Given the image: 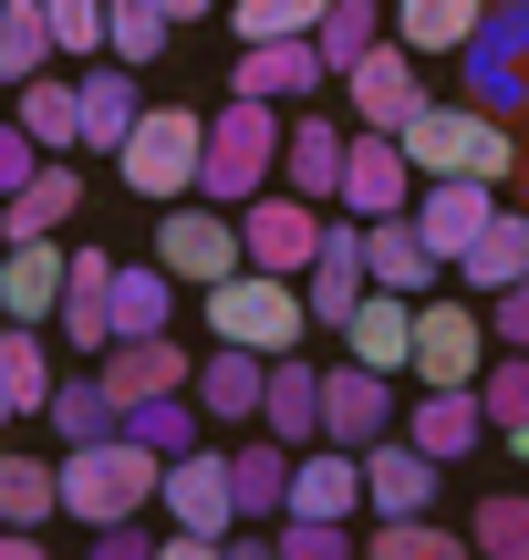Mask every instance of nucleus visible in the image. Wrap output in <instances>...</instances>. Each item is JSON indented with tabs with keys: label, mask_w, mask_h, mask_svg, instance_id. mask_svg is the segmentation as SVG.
<instances>
[{
	"label": "nucleus",
	"mask_w": 529,
	"mask_h": 560,
	"mask_svg": "<svg viewBox=\"0 0 529 560\" xmlns=\"http://www.w3.org/2000/svg\"><path fill=\"white\" fill-rule=\"evenodd\" d=\"M395 145H405L415 177H489V187L519 177V136L489 115V104H436L426 94L405 125H395Z\"/></svg>",
	"instance_id": "nucleus-1"
},
{
	"label": "nucleus",
	"mask_w": 529,
	"mask_h": 560,
	"mask_svg": "<svg viewBox=\"0 0 529 560\" xmlns=\"http://www.w3.org/2000/svg\"><path fill=\"white\" fill-rule=\"evenodd\" d=\"M156 446H136L115 425V436H83V446H62V520H83V529H104V520H136L145 499H156Z\"/></svg>",
	"instance_id": "nucleus-2"
},
{
	"label": "nucleus",
	"mask_w": 529,
	"mask_h": 560,
	"mask_svg": "<svg viewBox=\"0 0 529 560\" xmlns=\"http://www.w3.org/2000/svg\"><path fill=\"white\" fill-rule=\"evenodd\" d=\"M270 177H281V104L228 94L219 115H208V145H198V198L239 208V198H260Z\"/></svg>",
	"instance_id": "nucleus-3"
},
{
	"label": "nucleus",
	"mask_w": 529,
	"mask_h": 560,
	"mask_svg": "<svg viewBox=\"0 0 529 560\" xmlns=\"http://www.w3.org/2000/svg\"><path fill=\"white\" fill-rule=\"evenodd\" d=\"M198 145H208V115L198 104H145L136 125H125V145H115V166H125V187L136 198H198Z\"/></svg>",
	"instance_id": "nucleus-4"
},
{
	"label": "nucleus",
	"mask_w": 529,
	"mask_h": 560,
	"mask_svg": "<svg viewBox=\"0 0 529 560\" xmlns=\"http://www.w3.org/2000/svg\"><path fill=\"white\" fill-rule=\"evenodd\" d=\"M208 332L219 342H249V353H291V342L311 332V312H302V280H281V270H228V280H208Z\"/></svg>",
	"instance_id": "nucleus-5"
},
{
	"label": "nucleus",
	"mask_w": 529,
	"mask_h": 560,
	"mask_svg": "<svg viewBox=\"0 0 529 560\" xmlns=\"http://www.w3.org/2000/svg\"><path fill=\"white\" fill-rule=\"evenodd\" d=\"M457 52H468V94L489 104V115L529 104V0H489L478 32L457 42Z\"/></svg>",
	"instance_id": "nucleus-6"
},
{
	"label": "nucleus",
	"mask_w": 529,
	"mask_h": 560,
	"mask_svg": "<svg viewBox=\"0 0 529 560\" xmlns=\"http://www.w3.org/2000/svg\"><path fill=\"white\" fill-rule=\"evenodd\" d=\"M156 270L166 280H228L239 270V219L219 198H166V229H156Z\"/></svg>",
	"instance_id": "nucleus-7"
},
{
	"label": "nucleus",
	"mask_w": 529,
	"mask_h": 560,
	"mask_svg": "<svg viewBox=\"0 0 529 560\" xmlns=\"http://www.w3.org/2000/svg\"><path fill=\"white\" fill-rule=\"evenodd\" d=\"M311 249H322V219H311V198H291V187H260V198H239V260L249 270H281L302 280Z\"/></svg>",
	"instance_id": "nucleus-8"
},
{
	"label": "nucleus",
	"mask_w": 529,
	"mask_h": 560,
	"mask_svg": "<svg viewBox=\"0 0 529 560\" xmlns=\"http://www.w3.org/2000/svg\"><path fill=\"white\" fill-rule=\"evenodd\" d=\"M478 363H489V322H478V301H415L405 374L415 384H478Z\"/></svg>",
	"instance_id": "nucleus-9"
},
{
	"label": "nucleus",
	"mask_w": 529,
	"mask_h": 560,
	"mask_svg": "<svg viewBox=\"0 0 529 560\" xmlns=\"http://www.w3.org/2000/svg\"><path fill=\"white\" fill-rule=\"evenodd\" d=\"M374 436H395V374H374V363H332L322 374V446H353L364 457Z\"/></svg>",
	"instance_id": "nucleus-10"
},
{
	"label": "nucleus",
	"mask_w": 529,
	"mask_h": 560,
	"mask_svg": "<svg viewBox=\"0 0 529 560\" xmlns=\"http://www.w3.org/2000/svg\"><path fill=\"white\" fill-rule=\"evenodd\" d=\"M405 219H415V240H426L436 260H457V249L498 219V187H489V177H415Z\"/></svg>",
	"instance_id": "nucleus-11"
},
{
	"label": "nucleus",
	"mask_w": 529,
	"mask_h": 560,
	"mask_svg": "<svg viewBox=\"0 0 529 560\" xmlns=\"http://www.w3.org/2000/svg\"><path fill=\"white\" fill-rule=\"evenodd\" d=\"M332 198H343L353 219H395V208L415 198V166H405V145H395L385 125L343 136V187H332Z\"/></svg>",
	"instance_id": "nucleus-12"
},
{
	"label": "nucleus",
	"mask_w": 529,
	"mask_h": 560,
	"mask_svg": "<svg viewBox=\"0 0 529 560\" xmlns=\"http://www.w3.org/2000/svg\"><path fill=\"white\" fill-rule=\"evenodd\" d=\"M415 62H426V52H405L395 32L374 42V52H353V62H343V83H353V115L395 136V125H405L415 104H426V73H415Z\"/></svg>",
	"instance_id": "nucleus-13"
},
{
	"label": "nucleus",
	"mask_w": 529,
	"mask_h": 560,
	"mask_svg": "<svg viewBox=\"0 0 529 560\" xmlns=\"http://www.w3.org/2000/svg\"><path fill=\"white\" fill-rule=\"evenodd\" d=\"M281 509L291 520H353L364 509V457L353 446H291V488H281Z\"/></svg>",
	"instance_id": "nucleus-14"
},
{
	"label": "nucleus",
	"mask_w": 529,
	"mask_h": 560,
	"mask_svg": "<svg viewBox=\"0 0 529 560\" xmlns=\"http://www.w3.org/2000/svg\"><path fill=\"white\" fill-rule=\"evenodd\" d=\"M62 342L73 353H104L115 342V260L104 249H62V301H52Z\"/></svg>",
	"instance_id": "nucleus-15"
},
{
	"label": "nucleus",
	"mask_w": 529,
	"mask_h": 560,
	"mask_svg": "<svg viewBox=\"0 0 529 560\" xmlns=\"http://www.w3.org/2000/svg\"><path fill=\"white\" fill-rule=\"evenodd\" d=\"M260 384H270V353H249V342H219L208 363H187V395L208 425H260Z\"/></svg>",
	"instance_id": "nucleus-16"
},
{
	"label": "nucleus",
	"mask_w": 529,
	"mask_h": 560,
	"mask_svg": "<svg viewBox=\"0 0 529 560\" xmlns=\"http://www.w3.org/2000/svg\"><path fill=\"white\" fill-rule=\"evenodd\" d=\"M73 208H83V177H73V156H42L32 177L0 198V240H62L73 229Z\"/></svg>",
	"instance_id": "nucleus-17"
},
{
	"label": "nucleus",
	"mask_w": 529,
	"mask_h": 560,
	"mask_svg": "<svg viewBox=\"0 0 529 560\" xmlns=\"http://www.w3.org/2000/svg\"><path fill=\"white\" fill-rule=\"evenodd\" d=\"M478 436H489L478 384H426V395L405 405V446H426L436 467H447V457H478Z\"/></svg>",
	"instance_id": "nucleus-18"
},
{
	"label": "nucleus",
	"mask_w": 529,
	"mask_h": 560,
	"mask_svg": "<svg viewBox=\"0 0 529 560\" xmlns=\"http://www.w3.org/2000/svg\"><path fill=\"white\" fill-rule=\"evenodd\" d=\"M94 374H104V395H115V405H136V395H177V384H187V342H177V332H115Z\"/></svg>",
	"instance_id": "nucleus-19"
},
{
	"label": "nucleus",
	"mask_w": 529,
	"mask_h": 560,
	"mask_svg": "<svg viewBox=\"0 0 529 560\" xmlns=\"http://www.w3.org/2000/svg\"><path fill=\"white\" fill-rule=\"evenodd\" d=\"M136 115H145V104H136V62L104 52V73H83V83H73V145H83V156H115Z\"/></svg>",
	"instance_id": "nucleus-20"
},
{
	"label": "nucleus",
	"mask_w": 529,
	"mask_h": 560,
	"mask_svg": "<svg viewBox=\"0 0 529 560\" xmlns=\"http://www.w3.org/2000/svg\"><path fill=\"white\" fill-rule=\"evenodd\" d=\"M332 62L311 52V32H281V42H239V73H228V94H260V104H291L311 94Z\"/></svg>",
	"instance_id": "nucleus-21"
},
{
	"label": "nucleus",
	"mask_w": 529,
	"mask_h": 560,
	"mask_svg": "<svg viewBox=\"0 0 529 560\" xmlns=\"http://www.w3.org/2000/svg\"><path fill=\"white\" fill-rule=\"evenodd\" d=\"M260 436H281V446H311V436H322V374L302 363V342H291V353H270V384H260Z\"/></svg>",
	"instance_id": "nucleus-22"
},
{
	"label": "nucleus",
	"mask_w": 529,
	"mask_h": 560,
	"mask_svg": "<svg viewBox=\"0 0 529 560\" xmlns=\"http://www.w3.org/2000/svg\"><path fill=\"white\" fill-rule=\"evenodd\" d=\"M302 280H311V291H302V312L343 332V312L374 291V280H364V229H332V219H322V249H311V270H302Z\"/></svg>",
	"instance_id": "nucleus-23"
},
{
	"label": "nucleus",
	"mask_w": 529,
	"mask_h": 560,
	"mask_svg": "<svg viewBox=\"0 0 529 560\" xmlns=\"http://www.w3.org/2000/svg\"><path fill=\"white\" fill-rule=\"evenodd\" d=\"M405 342H415V291H364L343 312V353L374 374H405Z\"/></svg>",
	"instance_id": "nucleus-24"
},
{
	"label": "nucleus",
	"mask_w": 529,
	"mask_h": 560,
	"mask_svg": "<svg viewBox=\"0 0 529 560\" xmlns=\"http://www.w3.org/2000/svg\"><path fill=\"white\" fill-rule=\"evenodd\" d=\"M364 509H374V520L436 509V457H426V446H395V436H374V446H364Z\"/></svg>",
	"instance_id": "nucleus-25"
},
{
	"label": "nucleus",
	"mask_w": 529,
	"mask_h": 560,
	"mask_svg": "<svg viewBox=\"0 0 529 560\" xmlns=\"http://www.w3.org/2000/svg\"><path fill=\"white\" fill-rule=\"evenodd\" d=\"M156 499L177 509V529H228V457H208V446H177V457L156 467Z\"/></svg>",
	"instance_id": "nucleus-26"
},
{
	"label": "nucleus",
	"mask_w": 529,
	"mask_h": 560,
	"mask_svg": "<svg viewBox=\"0 0 529 560\" xmlns=\"http://www.w3.org/2000/svg\"><path fill=\"white\" fill-rule=\"evenodd\" d=\"M62 301V240H0V322H52Z\"/></svg>",
	"instance_id": "nucleus-27"
},
{
	"label": "nucleus",
	"mask_w": 529,
	"mask_h": 560,
	"mask_svg": "<svg viewBox=\"0 0 529 560\" xmlns=\"http://www.w3.org/2000/svg\"><path fill=\"white\" fill-rule=\"evenodd\" d=\"M447 270L468 280V301H489V291H509V280H529V208H498V219L478 229Z\"/></svg>",
	"instance_id": "nucleus-28"
},
{
	"label": "nucleus",
	"mask_w": 529,
	"mask_h": 560,
	"mask_svg": "<svg viewBox=\"0 0 529 560\" xmlns=\"http://www.w3.org/2000/svg\"><path fill=\"white\" fill-rule=\"evenodd\" d=\"M436 270H447V260L415 240L405 208H395V219H364V280H374V291H436Z\"/></svg>",
	"instance_id": "nucleus-29"
},
{
	"label": "nucleus",
	"mask_w": 529,
	"mask_h": 560,
	"mask_svg": "<svg viewBox=\"0 0 529 560\" xmlns=\"http://www.w3.org/2000/svg\"><path fill=\"white\" fill-rule=\"evenodd\" d=\"M281 187H291V198H311V208H322L332 187H343V136H332L322 115L281 125Z\"/></svg>",
	"instance_id": "nucleus-30"
},
{
	"label": "nucleus",
	"mask_w": 529,
	"mask_h": 560,
	"mask_svg": "<svg viewBox=\"0 0 529 560\" xmlns=\"http://www.w3.org/2000/svg\"><path fill=\"white\" fill-rule=\"evenodd\" d=\"M11 125L42 145V156H73V73H52V62H42L32 83H11Z\"/></svg>",
	"instance_id": "nucleus-31"
},
{
	"label": "nucleus",
	"mask_w": 529,
	"mask_h": 560,
	"mask_svg": "<svg viewBox=\"0 0 529 560\" xmlns=\"http://www.w3.org/2000/svg\"><path fill=\"white\" fill-rule=\"evenodd\" d=\"M281 488H291V446H281V436L228 446V520H260V509H281Z\"/></svg>",
	"instance_id": "nucleus-32"
},
{
	"label": "nucleus",
	"mask_w": 529,
	"mask_h": 560,
	"mask_svg": "<svg viewBox=\"0 0 529 560\" xmlns=\"http://www.w3.org/2000/svg\"><path fill=\"white\" fill-rule=\"evenodd\" d=\"M42 416L62 425V446H83V436H115V425H125V405L104 395V374H52V395H42Z\"/></svg>",
	"instance_id": "nucleus-33"
},
{
	"label": "nucleus",
	"mask_w": 529,
	"mask_h": 560,
	"mask_svg": "<svg viewBox=\"0 0 529 560\" xmlns=\"http://www.w3.org/2000/svg\"><path fill=\"white\" fill-rule=\"evenodd\" d=\"M478 11H489V0H395V42H405V52H457V42L478 32Z\"/></svg>",
	"instance_id": "nucleus-34"
},
{
	"label": "nucleus",
	"mask_w": 529,
	"mask_h": 560,
	"mask_svg": "<svg viewBox=\"0 0 529 560\" xmlns=\"http://www.w3.org/2000/svg\"><path fill=\"white\" fill-rule=\"evenodd\" d=\"M0 395H11V416H42V395H52L42 322H0Z\"/></svg>",
	"instance_id": "nucleus-35"
},
{
	"label": "nucleus",
	"mask_w": 529,
	"mask_h": 560,
	"mask_svg": "<svg viewBox=\"0 0 529 560\" xmlns=\"http://www.w3.org/2000/svg\"><path fill=\"white\" fill-rule=\"evenodd\" d=\"M166 32H177V11H166V0H104V52L136 62V73L166 52Z\"/></svg>",
	"instance_id": "nucleus-36"
},
{
	"label": "nucleus",
	"mask_w": 529,
	"mask_h": 560,
	"mask_svg": "<svg viewBox=\"0 0 529 560\" xmlns=\"http://www.w3.org/2000/svg\"><path fill=\"white\" fill-rule=\"evenodd\" d=\"M198 395H187V384H177V395H136V405H125V436H136V446H156V457H177V446H198Z\"/></svg>",
	"instance_id": "nucleus-37"
},
{
	"label": "nucleus",
	"mask_w": 529,
	"mask_h": 560,
	"mask_svg": "<svg viewBox=\"0 0 529 560\" xmlns=\"http://www.w3.org/2000/svg\"><path fill=\"white\" fill-rule=\"evenodd\" d=\"M62 509V467L52 457H0V520L11 529H42Z\"/></svg>",
	"instance_id": "nucleus-38"
},
{
	"label": "nucleus",
	"mask_w": 529,
	"mask_h": 560,
	"mask_svg": "<svg viewBox=\"0 0 529 560\" xmlns=\"http://www.w3.org/2000/svg\"><path fill=\"white\" fill-rule=\"evenodd\" d=\"M385 42V0H322V21H311V52L343 73L353 52H374Z\"/></svg>",
	"instance_id": "nucleus-39"
},
{
	"label": "nucleus",
	"mask_w": 529,
	"mask_h": 560,
	"mask_svg": "<svg viewBox=\"0 0 529 560\" xmlns=\"http://www.w3.org/2000/svg\"><path fill=\"white\" fill-rule=\"evenodd\" d=\"M42 62H52V21H42V0H0V83H32Z\"/></svg>",
	"instance_id": "nucleus-40"
},
{
	"label": "nucleus",
	"mask_w": 529,
	"mask_h": 560,
	"mask_svg": "<svg viewBox=\"0 0 529 560\" xmlns=\"http://www.w3.org/2000/svg\"><path fill=\"white\" fill-rule=\"evenodd\" d=\"M468 540H478V550H498V560H529V488H478Z\"/></svg>",
	"instance_id": "nucleus-41"
},
{
	"label": "nucleus",
	"mask_w": 529,
	"mask_h": 560,
	"mask_svg": "<svg viewBox=\"0 0 529 560\" xmlns=\"http://www.w3.org/2000/svg\"><path fill=\"white\" fill-rule=\"evenodd\" d=\"M115 332H166V270L115 260Z\"/></svg>",
	"instance_id": "nucleus-42"
},
{
	"label": "nucleus",
	"mask_w": 529,
	"mask_h": 560,
	"mask_svg": "<svg viewBox=\"0 0 529 560\" xmlns=\"http://www.w3.org/2000/svg\"><path fill=\"white\" fill-rule=\"evenodd\" d=\"M374 560H447L457 550V529H436L426 509H405V520H374V540H364Z\"/></svg>",
	"instance_id": "nucleus-43"
},
{
	"label": "nucleus",
	"mask_w": 529,
	"mask_h": 560,
	"mask_svg": "<svg viewBox=\"0 0 529 560\" xmlns=\"http://www.w3.org/2000/svg\"><path fill=\"white\" fill-rule=\"evenodd\" d=\"M219 11H228V32H239V42H281V32H311L322 0H219Z\"/></svg>",
	"instance_id": "nucleus-44"
},
{
	"label": "nucleus",
	"mask_w": 529,
	"mask_h": 560,
	"mask_svg": "<svg viewBox=\"0 0 529 560\" xmlns=\"http://www.w3.org/2000/svg\"><path fill=\"white\" fill-rule=\"evenodd\" d=\"M42 21H52V52H104V0H42Z\"/></svg>",
	"instance_id": "nucleus-45"
},
{
	"label": "nucleus",
	"mask_w": 529,
	"mask_h": 560,
	"mask_svg": "<svg viewBox=\"0 0 529 560\" xmlns=\"http://www.w3.org/2000/svg\"><path fill=\"white\" fill-rule=\"evenodd\" d=\"M478 405H489V425H519L529 416V353L489 363V374H478Z\"/></svg>",
	"instance_id": "nucleus-46"
},
{
	"label": "nucleus",
	"mask_w": 529,
	"mask_h": 560,
	"mask_svg": "<svg viewBox=\"0 0 529 560\" xmlns=\"http://www.w3.org/2000/svg\"><path fill=\"white\" fill-rule=\"evenodd\" d=\"M281 550H291V560H343V550H353V529H343V520H291V529H281Z\"/></svg>",
	"instance_id": "nucleus-47"
},
{
	"label": "nucleus",
	"mask_w": 529,
	"mask_h": 560,
	"mask_svg": "<svg viewBox=\"0 0 529 560\" xmlns=\"http://www.w3.org/2000/svg\"><path fill=\"white\" fill-rule=\"evenodd\" d=\"M489 332L509 342V353H529V280H509V291H489Z\"/></svg>",
	"instance_id": "nucleus-48"
},
{
	"label": "nucleus",
	"mask_w": 529,
	"mask_h": 560,
	"mask_svg": "<svg viewBox=\"0 0 529 560\" xmlns=\"http://www.w3.org/2000/svg\"><path fill=\"white\" fill-rule=\"evenodd\" d=\"M32 166H42V145H32V136H21V125H11V115H0V198H11V187H21V177H32Z\"/></svg>",
	"instance_id": "nucleus-49"
},
{
	"label": "nucleus",
	"mask_w": 529,
	"mask_h": 560,
	"mask_svg": "<svg viewBox=\"0 0 529 560\" xmlns=\"http://www.w3.org/2000/svg\"><path fill=\"white\" fill-rule=\"evenodd\" d=\"M498 436H509V457L529 467V416H519V425H498Z\"/></svg>",
	"instance_id": "nucleus-50"
},
{
	"label": "nucleus",
	"mask_w": 529,
	"mask_h": 560,
	"mask_svg": "<svg viewBox=\"0 0 529 560\" xmlns=\"http://www.w3.org/2000/svg\"><path fill=\"white\" fill-rule=\"evenodd\" d=\"M166 11H177V21H198V11H219V0H166Z\"/></svg>",
	"instance_id": "nucleus-51"
},
{
	"label": "nucleus",
	"mask_w": 529,
	"mask_h": 560,
	"mask_svg": "<svg viewBox=\"0 0 529 560\" xmlns=\"http://www.w3.org/2000/svg\"><path fill=\"white\" fill-rule=\"evenodd\" d=\"M509 187H519V208H529V145H519V177H509Z\"/></svg>",
	"instance_id": "nucleus-52"
},
{
	"label": "nucleus",
	"mask_w": 529,
	"mask_h": 560,
	"mask_svg": "<svg viewBox=\"0 0 529 560\" xmlns=\"http://www.w3.org/2000/svg\"><path fill=\"white\" fill-rule=\"evenodd\" d=\"M0 425H11V395H0Z\"/></svg>",
	"instance_id": "nucleus-53"
}]
</instances>
